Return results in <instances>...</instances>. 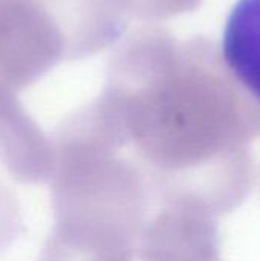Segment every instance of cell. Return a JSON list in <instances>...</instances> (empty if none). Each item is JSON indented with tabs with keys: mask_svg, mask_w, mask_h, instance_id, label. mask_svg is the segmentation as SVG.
Segmentation results:
<instances>
[{
	"mask_svg": "<svg viewBox=\"0 0 260 261\" xmlns=\"http://www.w3.org/2000/svg\"><path fill=\"white\" fill-rule=\"evenodd\" d=\"M141 261H222L216 217L185 203H162L149 219L139 243Z\"/></svg>",
	"mask_w": 260,
	"mask_h": 261,
	"instance_id": "3",
	"label": "cell"
},
{
	"mask_svg": "<svg viewBox=\"0 0 260 261\" xmlns=\"http://www.w3.org/2000/svg\"><path fill=\"white\" fill-rule=\"evenodd\" d=\"M221 52L236 80L260 102V0H239L234 5Z\"/></svg>",
	"mask_w": 260,
	"mask_h": 261,
	"instance_id": "4",
	"label": "cell"
},
{
	"mask_svg": "<svg viewBox=\"0 0 260 261\" xmlns=\"http://www.w3.org/2000/svg\"><path fill=\"white\" fill-rule=\"evenodd\" d=\"M98 98L161 205L193 203L216 217L245 200L260 102L211 40H179L161 28L133 31L110 58Z\"/></svg>",
	"mask_w": 260,
	"mask_h": 261,
	"instance_id": "1",
	"label": "cell"
},
{
	"mask_svg": "<svg viewBox=\"0 0 260 261\" xmlns=\"http://www.w3.org/2000/svg\"><path fill=\"white\" fill-rule=\"evenodd\" d=\"M129 20H164L195 11L201 0H110Z\"/></svg>",
	"mask_w": 260,
	"mask_h": 261,
	"instance_id": "6",
	"label": "cell"
},
{
	"mask_svg": "<svg viewBox=\"0 0 260 261\" xmlns=\"http://www.w3.org/2000/svg\"><path fill=\"white\" fill-rule=\"evenodd\" d=\"M46 243L103 261H133L149 222L152 188L109 127L87 107L67 119L54 145Z\"/></svg>",
	"mask_w": 260,
	"mask_h": 261,
	"instance_id": "2",
	"label": "cell"
},
{
	"mask_svg": "<svg viewBox=\"0 0 260 261\" xmlns=\"http://www.w3.org/2000/svg\"><path fill=\"white\" fill-rule=\"evenodd\" d=\"M3 174L9 176L0 151V252L8 249L25 231L20 200L15 191L6 184V177Z\"/></svg>",
	"mask_w": 260,
	"mask_h": 261,
	"instance_id": "5",
	"label": "cell"
}]
</instances>
